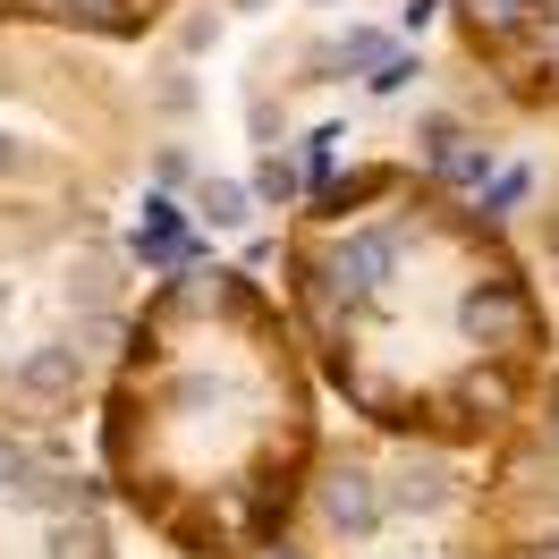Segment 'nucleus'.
Masks as SVG:
<instances>
[{"label":"nucleus","mask_w":559,"mask_h":559,"mask_svg":"<svg viewBox=\"0 0 559 559\" xmlns=\"http://www.w3.org/2000/svg\"><path fill=\"white\" fill-rule=\"evenodd\" d=\"M178 0H0V26L17 35H85V43H136L170 17Z\"/></svg>","instance_id":"obj_5"},{"label":"nucleus","mask_w":559,"mask_h":559,"mask_svg":"<svg viewBox=\"0 0 559 559\" xmlns=\"http://www.w3.org/2000/svg\"><path fill=\"white\" fill-rule=\"evenodd\" d=\"M110 500L170 559H272L322 475V390L272 280L178 263L136 297L94 416Z\"/></svg>","instance_id":"obj_2"},{"label":"nucleus","mask_w":559,"mask_h":559,"mask_svg":"<svg viewBox=\"0 0 559 559\" xmlns=\"http://www.w3.org/2000/svg\"><path fill=\"white\" fill-rule=\"evenodd\" d=\"M280 314L322 399L432 457H484L551 382V306L484 204L407 162H348L280 221Z\"/></svg>","instance_id":"obj_1"},{"label":"nucleus","mask_w":559,"mask_h":559,"mask_svg":"<svg viewBox=\"0 0 559 559\" xmlns=\"http://www.w3.org/2000/svg\"><path fill=\"white\" fill-rule=\"evenodd\" d=\"M457 51L525 110H559V0H450Z\"/></svg>","instance_id":"obj_4"},{"label":"nucleus","mask_w":559,"mask_h":559,"mask_svg":"<svg viewBox=\"0 0 559 559\" xmlns=\"http://www.w3.org/2000/svg\"><path fill=\"white\" fill-rule=\"evenodd\" d=\"M475 559H559V365L525 416L484 450Z\"/></svg>","instance_id":"obj_3"}]
</instances>
